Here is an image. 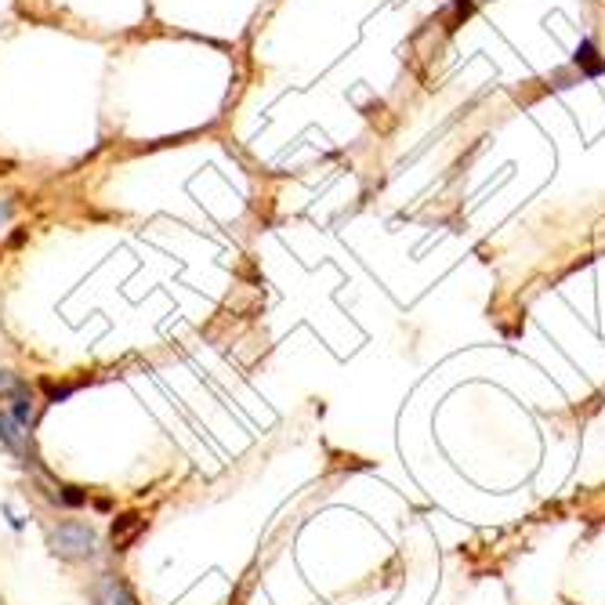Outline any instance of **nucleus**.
<instances>
[{"label":"nucleus","mask_w":605,"mask_h":605,"mask_svg":"<svg viewBox=\"0 0 605 605\" xmlns=\"http://www.w3.org/2000/svg\"><path fill=\"white\" fill-rule=\"evenodd\" d=\"M11 215H15V204H11V199H0V229L11 221Z\"/></svg>","instance_id":"nucleus-10"},{"label":"nucleus","mask_w":605,"mask_h":605,"mask_svg":"<svg viewBox=\"0 0 605 605\" xmlns=\"http://www.w3.org/2000/svg\"><path fill=\"white\" fill-rule=\"evenodd\" d=\"M8 402H11L8 413L22 424V429H33V424H37V396H33V388L26 381H19V388L11 391Z\"/></svg>","instance_id":"nucleus-3"},{"label":"nucleus","mask_w":605,"mask_h":605,"mask_svg":"<svg viewBox=\"0 0 605 605\" xmlns=\"http://www.w3.org/2000/svg\"><path fill=\"white\" fill-rule=\"evenodd\" d=\"M47 544H52V555H58V559L66 562H88L94 559V551H99V533H94L88 522H58V526L52 529V537H47Z\"/></svg>","instance_id":"nucleus-1"},{"label":"nucleus","mask_w":605,"mask_h":605,"mask_svg":"<svg viewBox=\"0 0 605 605\" xmlns=\"http://www.w3.org/2000/svg\"><path fill=\"white\" fill-rule=\"evenodd\" d=\"M577 58H587V62H591V58H595V44H591V41L580 44L577 47ZM602 69H605V62H595V66H591V73H602Z\"/></svg>","instance_id":"nucleus-8"},{"label":"nucleus","mask_w":605,"mask_h":605,"mask_svg":"<svg viewBox=\"0 0 605 605\" xmlns=\"http://www.w3.org/2000/svg\"><path fill=\"white\" fill-rule=\"evenodd\" d=\"M94 605H138L135 591L127 587V580L102 573L94 580Z\"/></svg>","instance_id":"nucleus-2"},{"label":"nucleus","mask_w":605,"mask_h":605,"mask_svg":"<svg viewBox=\"0 0 605 605\" xmlns=\"http://www.w3.org/2000/svg\"><path fill=\"white\" fill-rule=\"evenodd\" d=\"M19 388V377L15 374H11V370H0V396H11V391H15Z\"/></svg>","instance_id":"nucleus-9"},{"label":"nucleus","mask_w":605,"mask_h":605,"mask_svg":"<svg viewBox=\"0 0 605 605\" xmlns=\"http://www.w3.org/2000/svg\"><path fill=\"white\" fill-rule=\"evenodd\" d=\"M41 388L47 391V402H58L77 391V385H55V381H47V377H41Z\"/></svg>","instance_id":"nucleus-7"},{"label":"nucleus","mask_w":605,"mask_h":605,"mask_svg":"<svg viewBox=\"0 0 605 605\" xmlns=\"http://www.w3.org/2000/svg\"><path fill=\"white\" fill-rule=\"evenodd\" d=\"M0 443H4L15 457H26L30 454V432L11 418L8 410H0Z\"/></svg>","instance_id":"nucleus-4"},{"label":"nucleus","mask_w":605,"mask_h":605,"mask_svg":"<svg viewBox=\"0 0 605 605\" xmlns=\"http://www.w3.org/2000/svg\"><path fill=\"white\" fill-rule=\"evenodd\" d=\"M58 501H62L66 507H84L88 504V493L80 490V486H62V490H58Z\"/></svg>","instance_id":"nucleus-6"},{"label":"nucleus","mask_w":605,"mask_h":605,"mask_svg":"<svg viewBox=\"0 0 605 605\" xmlns=\"http://www.w3.org/2000/svg\"><path fill=\"white\" fill-rule=\"evenodd\" d=\"M146 529V518L135 515V512H127L121 518H113V529H110V537H113V548L116 551H127L130 544H135L138 533Z\"/></svg>","instance_id":"nucleus-5"}]
</instances>
